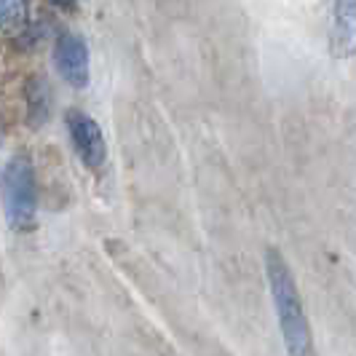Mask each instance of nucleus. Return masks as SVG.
<instances>
[{"label": "nucleus", "instance_id": "f257e3e1", "mask_svg": "<svg viewBox=\"0 0 356 356\" xmlns=\"http://www.w3.org/2000/svg\"><path fill=\"white\" fill-rule=\"evenodd\" d=\"M266 276L268 286H270V298L279 314V324H282V335H284V346L289 356H316L314 351V338H311V327L305 319L303 303L298 295V286L292 279V270L286 266L279 250L266 252Z\"/></svg>", "mask_w": 356, "mask_h": 356}, {"label": "nucleus", "instance_id": "f03ea898", "mask_svg": "<svg viewBox=\"0 0 356 356\" xmlns=\"http://www.w3.org/2000/svg\"><path fill=\"white\" fill-rule=\"evenodd\" d=\"M6 207L8 217L17 228H30L38 212V185H35V166L27 153H17L6 163Z\"/></svg>", "mask_w": 356, "mask_h": 356}, {"label": "nucleus", "instance_id": "7ed1b4c3", "mask_svg": "<svg viewBox=\"0 0 356 356\" xmlns=\"http://www.w3.org/2000/svg\"><path fill=\"white\" fill-rule=\"evenodd\" d=\"M65 124H67V131H70L72 147H75L78 159L83 161L89 169H99L107 159V145L99 124L91 118L89 113H83L78 107H70L65 113Z\"/></svg>", "mask_w": 356, "mask_h": 356}, {"label": "nucleus", "instance_id": "20e7f679", "mask_svg": "<svg viewBox=\"0 0 356 356\" xmlns=\"http://www.w3.org/2000/svg\"><path fill=\"white\" fill-rule=\"evenodd\" d=\"M54 62H56L59 75L70 86L83 89L89 83V49L83 43V38L62 33L54 43Z\"/></svg>", "mask_w": 356, "mask_h": 356}, {"label": "nucleus", "instance_id": "39448f33", "mask_svg": "<svg viewBox=\"0 0 356 356\" xmlns=\"http://www.w3.org/2000/svg\"><path fill=\"white\" fill-rule=\"evenodd\" d=\"M330 51L338 59L356 56V0H335L332 27H330Z\"/></svg>", "mask_w": 356, "mask_h": 356}, {"label": "nucleus", "instance_id": "423d86ee", "mask_svg": "<svg viewBox=\"0 0 356 356\" xmlns=\"http://www.w3.org/2000/svg\"><path fill=\"white\" fill-rule=\"evenodd\" d=\"M24 102H27V124L33 129L46 126L54 113L51 83L43 75H30L24 83Z\"/></svg>", "mask_w": 356, "mask_h": 356}, {"label": "nucleus", "instance_id": "0eeeda50", "mask_svg": "<svg viewBox=\"0 0 356 356\" xmlns=\"http://www.w3.org/2000/svg\"><path fill=\"white\" fill-rule=\"evenodd\" d=\"M30 6L27 0H0V19H3V27L8 33H22L30 22Z\"/></svg>", "mask_w": 356, "mask_h": 356}, {"label": "nucleus", "instance_id": "6e6552de", "mask_svg": "<svg viewBox=\"0 0 356 356\" xmlns=\"http://www.w3.org/2000/svg\"><path fill=\"white\" fill-rule=\"evenodd\" d=\"M56 8H62V11H70V8H75V0H51Z\"/></svg>", "mask_w": 356, "mask_h": 356}]
</instances>
